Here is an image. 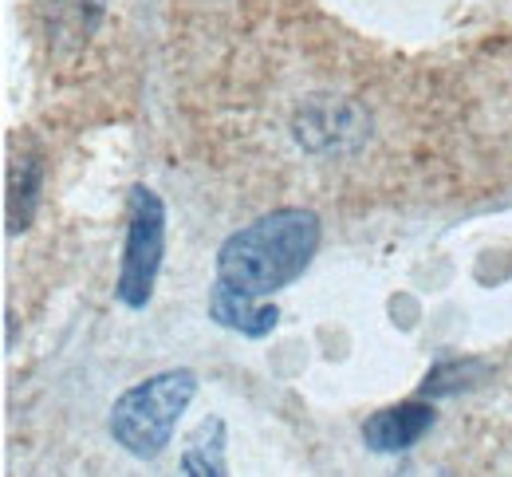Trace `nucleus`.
<instances>
[{
    "instance_id": "obj_1",
    "label": "nucleus",
    "mask_w": 512,
    "mask_h": 477,
    "mask_svg": "<svg viewBox=\"0 0 512 477\" xmlns=\"http://www.w3.org/2000/svg\"><path fill=\"white\" fill-rule=\"evenodd\" d=\"M320 233V217L312 209H272L221 241L217 280L249 296H268L312 265Z\"/></svg>"
},
{
    "instance_id": "obj_2",
    "label": "nucleus",
    "mask_w": 512,
    "mask_h": 477,
    "mask_svg": "<svg viewBox=\"0 0 512 477\" xmlns=\"http://www.w3.org/2000/svg\"><path fill=\"white\" fill-rule=\"evenodd\" d=\"M193 395H197V375L190 367H174V371L150 375V379L134 383L130 391H123L115 399L107 430L130 458L154 462L170 446L174 426L193 403Z\"/></svg>"
},
{
    "instance_id": "obj_3",
    "label": "nucleus",
    "mask_w": 512,
    "mask_h": 477,
    "mask_svg": "<svg viewBox=\"0 0 512 477\" xmlns=\"http://www.w3.org/2000/svg\"><path fill=\"white\" fill-rule=\"evenodd\" d=\"M166 257V205L154 190L130 186L127 198V241H123V265L115 296L127 308H146L154 296V280Z\"/></svg>"
},
{
    "instance_id": "obj_4",
    "label": "nucleus",
    "mask_w": 512,
    "mask_h": 477,
    "mask_svg": "<svg viewBox=\"0 0 512 477\" xmlns=\"http://www.w3.org/2000/svg\"><path fill=\"white\" fill-rule=\"evenodd\" d=\"M430 426H434V407L430 403L383 407L363 422V442L375 454H398V450H410Z\"/></svg>"
},
{
    "instance_id": "obj_5",
    "label": "nucleus",
    "mask_w": 512,
    "mask_h": 477,
    "mask_svg": "<svg viewBox=\"0 0 512 477\" xmlns=\"http://www.w3.org/2000/svg\"><path fill=\"white\" fill-rule=\"evenodd\" d=\"M209 316H213L221 328H233V332H241V336H249V340H264V336L276 328V320H280L272 304H256V296L237 292V288H229V284H221V280H217V288H213V296H209Z\"/></svg>"
},
{
    "instance_id": "obj_6",
    "label": "nucleus",
    "mask_w": 512,
    "mask_h": 477,
    "mask_svg": "<svg viewBox=\"0 0 512 477\" xmlns=\"http://www.w3.org/2000/svg\"><path fill=\"white\" fill-rule=\"evenodd\" d=\"M40 182H44V166L36 154H28L8 178V233H20L32 225V213L40 202Z\"/></svg>"
},
{
    "instance_id": "obj_7",
    "label": "nucleus",
    "mask_w": 512,
    "mask_h": 477,
    "mask_svg": "<svg viewBox=\"0 0 512 477\" xmlns=\"http://www.w3.org/2000/svg\"><path fill=\"white\" fill-rule=\"evenodd\" d=\"M221 446H225V442H217V446L209 450V442H205V426H201V430H197V442H193L190 450H186V458H182L186 474H225Z\"/></svg>"
}]
</instances>
